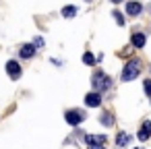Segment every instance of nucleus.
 <instances>
[{
    "label": "nucleus",
    "instance_id": "obj_1",
    "mask_svg": "<svg viewBox=\"0 0 151 149\" xmlns=\"http://www.w3.org/2000/svg\"><path fill=\"white\" fill-rule=\"evenodd\" d=\"M139 73H141V62H139V58H132L126 62L120 77H122V81H132L134 77H139Z\"/></svg>",
    "mask_w": 151,
    "mask_h": 149
},
{
    "label": "nucleus",
    "instance_id": "obj_2",
    "mask_svg": "<svg viewBox=\"0 0 151 149\" xmlns=\"http://www.w3.org/2000/svg\"><path fill=\"white\" fill-rule=\"evenodd\" d=\"M93 87L99 91V89H108L110 87V77L108 75H104L101 71H97L95 75H93Z\"/></svg>",
    "mask_w": 151,
    "mask_h": 149
},
{
    "label": "nucleus",
    "instance_id": "obj_3",
    "mask_svg": "<svg viewBox=\"0 0 151 149\" xmlns=\"http://www.w3.org/2000/svg\"><path fill=\"white\" fill-rule=\"evenodd\" d=\"M64 120H66L68 124L77 126V124H81V122L85 120V114H83L81 110H68V112L64 114Z\"/></svg>",
    "mask_w": 151,
    "mask_h": 149
},
{
    "label": "nucleus",
    "instance_id": "obj_4",
    "mask_svg": "<svg viewBox=\"0 0 151 149\" xmlns=\"http://www.w3.org/2000/svg\"><path fill=\"white\" fill-rule=\"evenodd\" d=\"M6 75H9L13 81H17V79L21 77V64H19L17 60H9V62H6Z\"/></svg>",
    "mask_w": 151,
    "mask_h": 149
},
{
    "label": "nucleus",
    "instance_id": "obj_5",
    "mask_svg": "<svg viewBox=\"0 0 151 149\" xmlns=\"http://www.w3.org/2000/svg\"><path fill=\"white\" fill-rule=\"evenodd\" d=\"M85 104H87L89 108H97V106H101V95H99V91L87 93V95H85Z\"/></svg>",
    "mask_w": 151,
    "mask_h": 149
},
{
    "label": "nucleus",
    "instance_id": "obj_6",
    "mask_svg": "<svg viewBox=\"0 0 151 149\" xmlns=\"http://www.w3.org/2000/svg\"><path fill=\"white\" fill-rule=\"evenodd\" d=\"M19 56H21V58H33V56H35V46H33V44H25V46H21Z\"/></svg>",
    "mask_w": 151,
    "mask_h": 149
},
{
    "label": "nucleus",
    "instance_id": "obj_7",
    "mask_svg": "<svg viewBox=\"0 0 151 149\" xmlns=\"http://www.w3.org/2000/svg\"><path fill=\"white\" fill-rule=\"evenodd\" d=\"M141 11H143L141 2H126V15L134 17V15H141Z\"/></svg>",
    "mask_w": 151,
    "mask_h": 149
},
{
    "label": "nucleus",
    "instance_id": "obj_8",
    "mask_svg": "<svg viewBox=\"0 0 151 149\" xmlns=\"http://www.w3.org/2000/svg\"><path fill=\"white\" fill-rule=\"evenodd\" d=\"M85 141H87V145H104L106 143V135H87Z\"/></svg>",
    "mask_w": 151,
    "mask_h": 149
},
{
    "label": "nucleus",
    "instance_id": "obj_9",
    "mask_svg": "<svg viewBox=\"0 0 151 149\" xmlns=\"http://www.w3.org/2000/svg\"><path fill=\"white\" fill-rule=\"evenodd\" d=\"M149 137H151V122L145 120L143 126H141V130H139V139H141V141H147Z\"/></svg>",
    "mask_w": 151,
    "mask_h": 149
},
{
    "label": "nucleus",
    "instance_id": "obj_10",
    "mask_svg": "<svg viewBox=\"0 0 151 149\" xmlns=\"http://www.w3.org/2000/svg\"><path fill=\"white\" fill-rule=\"evenodd\" d=\"M130 42H132V46H134V48H139V50H141V48L145 46V35H143L141 31H134V33H132V40H130Z\"/></svg>",
    "mask_w": 151,
    "mask_h": 149
},
{
    "label": "nucleus",
    "instance_id": "obj_11",
    "mask_svg": "<svg viewBox=\"0 0 151 149\" xmlns=\"http://www.w3.org/2000/svg\"><path fill=\"white\" fill-rule=\"evenodd\" d=\"M128 141H130V137H128L126 132H120V135L116 137V145H118V147H124V145H128Z\"/></svg>",
    "mask_w": 151,
    "mask_h": 149
},
{
    "label": "nucleus",
    "instance_id": "obj_12",
    "mask_svg": "<svg viewBox=\"0 0 151 149\" xmlns=\"http://www.w3.org/2000/svg\"><path fill=\"white\" fill-rule=\"evenodd\" d=\"M75 15H77V6H64V9H62V17L73 19Z\"/></svg>",
    "mask_w": 151,
    "mask_h": 149
},
{
    "label": "nucleus",
    "instance_id": "obj_13",
    "mask_svg": "<svg viewBox=\"0 0 151 149\" xmlns=\"http://www.w3.org/2000/svg\"><path fill=\"white\" fill-rule=\"evenodd\" d=\"M99 122H101L104 126H112V124H114V118H112V114H110V112H106V114H101Z\"/></svg>",
    "mask_w": 151,
    "mask_h": 149
},
{
    "label": "nucleus",
    "instance_id": "obj_14",
    "mask_svg": "<svg viewBox=\"0 0 151 149\" xmlns=\"http://www.w3.org/2000/svg\"><path fill=\"white\" fill-rule=\"evenodd\" d=\"M83 62L91 66V64L95 62V58H93V54H91V52H85V54H83Z\"/></svg>",
    "mask_w": 151,
    "mask_h": 149
},
{
    "label": "nucleus",
    "instance_id": "obj_15",
    "mask_svg": "<svg viewBox=\"0 0 151 149\" xmlns=\"http://www.w3.org/2000/svg\"><path fill=\"white\" fill-rule=\"evenodd\" d=\"M114 17H116V23H118V25H124V17H122V13L114 11Z\"/></svg>",
    "mask_w": 151,
    "mask_h": 149
},
{
    "label": "nucleus",
    "instance_id": "obj_16",
    "mask_svg": "<svg viewBox=\"0 0 151 149\" xmlns=\"http://www.w3.org/2000/svg\"><path fill=\"white\" fill-rule=\"evenodd\" d=\"M145 93L151 97V79H147V81H145Z\"/></svg>",
    "mask_w": 151,
    "mask_h": 149
},
{
    "label": "nucleus",
    "instance_id": "obj_17",
    "mask_svg": "<svg viewBox=\"0 0 151 149\" xmlns=\"http://www.w3.org/2000/svg\"><path fill=\"white\" fill-rule=\"evenodd\" d=\"M89 149H106L104 145H89Z\"/></svg>",
    "mask_w": 151,
    "mask_h": 149
},
{
    "label": "nucleus",
    "instance_id": "obj_18",
    "mask_svg": "<svg viewBox=\"0 0 151 149\" xmlns=\"http://www.w3.org/2000/svg\"><path fill=\"white\" fill-rule=\"evenodd\" d=\"M110 2H114V4H118V2H122V0H110Z\"/></svg>",
    "mask_w": 151,
    "mask_h": 149
},
{
    "label": "nucleus",
    "instance_id": "obj_19",
    "mask_svg": "<svg viewBox=\"0 0 151 149\" xmlns=\"http://www.w3.org/2000/svg\"><path fill=\"white\" fill-rule=\"evenodd\" d=\"M137 149H141V147H137Z\"/></svg>",
    "mask_w": 151,
    "mask_h": 149
}]
</instances>
